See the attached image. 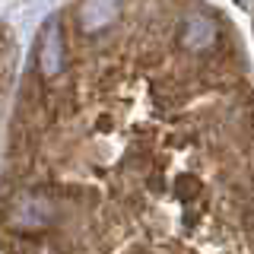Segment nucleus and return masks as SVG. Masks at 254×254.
<instances>
[{
    "mask_svg": "<svg viewBox=\"0 0 254 254\" xmlns=\"http://www.w3.org/2000/svg\"><path fill=\"white\" fill-rule=\"evenodd\" d=\"M118 16V0H83L76 10V22L83 32H99Z\"/></svg>",
    "mask_w": 254,
    "mask_h": 254,
    "instance_id": "7ed1b4c3",
    "label": "nucleus"
},
{
    "mask_svg": "<svg viewBox=\"0 0 254 254\" xmlns=\"http://www.w3.org/2000/svg\"><path fill=\"white\" fill-rule=\"evenodd\" d=\"M38 67L45 76H58L64 70V42L58 22H48L42 32V45H38Z\"/></svg>",
    "mask_w": 254,
    "mask_h": 254,
    "instance_id": "f257e3e1",
    "label": "nucleus"
},
{
    "mask_svg": "<svg viewBox=\"0 0 254 254\" xmlns=\"http://www.w3.org/2000/svg\"><path fill=\"white\" fill-rule=\"evenodd\" d=\"M13 219H16V226H19V229H45L48 222L54 219V206L48 203L45 197L29 194V197H22V200L16 203Z\"/></svg>",
    "mask_w": 254,
    "mask_h": 254,
    "instance_id": "f03ea898",
    "label": "nucleus"
}]
</instances>
